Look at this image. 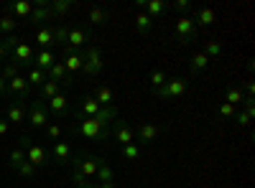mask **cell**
<instances>
[{
    "label": "cell",
    "mask_w": 255,
    "mask_h": 188,
    "mask_svg": "<svg viewBox=\"0 0 255 188\" xmlns=\"http://www.w3.org/2000/svg\"><path fill=\"white\" fill-rule=\"evenodd\" d=\"M115 117H118L115 107H102L97 117H77L72 125V132L90 142H102L110 137V125Z\"/></svg>",
    "instance_id": "cell-1"
},
{
    "label": "cell",
    "mask_w": 255,
    "mask_h": 188,
    "mask_svg": "<svg viewBox=\"0 0 255 188\" xmlns=\"http://www.w3.org/2000/svg\"><path fill=\"white\" fill-rule=\"evenodd\" d=\"M18 148L26 153V160L31 163V165H36V171L38 168H44V165H49V150L46 148H41V145H36L31 137H20L18 140Z\"/></svg>",
    "instance_id": "cell-2"
},
{
    "label": "cell",
    "mask_w": 255,
    "mask_h": 188,
    "mask_svg": "<svg viewBox=\"0 0 255 188\" xmlns=\"http://www.w3.org/2000/svg\"><path fill=\"white\" fill-rule=\"evenodd\" d=\"M82 54H84V64H82L84 76H90V79L100 76V74H102V69H105L102 49H100V46H95V44H90V46H87V51H82Z\"/></svg>",
    "instance_id": "cell-3"
},
{
    "label": "cell",
    "mask_w": 255,
    "mask_h": 188,
    "mask_svg": "<svg viewBox=\"0 0 255 188\" xmlns=\"http://www.w3.org/2000/svg\"><path fill=\"white\" fill-rule=\"evenodd\" d=\"M100 160H102V158H97V155H92V153H77V155L69 160V165H72V171L82 173L84 178H92V176H97V171H100Z\"/></svg>",
    "instance_id": "cell-4"
},
{
    "label": "cell",
    "mask_w": 255,
    "mask_h": 188,
    "mask_svg": "<svg viewBox=\"0 0 255 188\" xmlns=\"http://www.w3.org/2000/svg\"><path fill=\"white\" fill-rule=\"evenodd\" d=\"M26 120L31 122V127L36 130H44L49 125V110H46V102L41 99H33L26 104Z\"/></svg>",
    "instance_id": "cell-5"
},
{
    "label": "cell",
    "mask_w": 255,
    "mask_h": 188,
    "mask_svg": "<svg viewBox=\"0 0 255 188\" xmlns=\"http://www.w3.org/2000/svg\"><path fill=\"white\" fill-rule=\"evenodd\" d=\"M186 87H189V79L171 76V79H166V84L158 92H153V97H158V99H179V97L186 94Z\"/></svg>",
    "instance_id": "cell-6"
},
{
    "label": "cell",
    "mask_w": 255,
    "mask_h": 188,
    "mask_svg": "<svg viewBox=\"0 0 255 188\" xmlns=\"http://www.w3.org/2000/svg\"><path fill=\"white\" fill-rule=\"evenodd\" d=\"M33 56H36V49L28 44V41H18V46L10 51V61H13V64H18L20 69L33 66Z\"/></svg>",
    "instance_id": "cell-7"
},
{
    "label": "cell",
    "mask_w": 255,
    "mask_h": 188,
    "mask_svg": "<svg viewBox=\"0 0 255 188\" xmlns=\"http://www.w3.org/2000/svg\"><path fill=\"white\" fill-rule=\"evenodd\" d=\"M174 33H176V38H179V44H191V41H197L199 28L194 26V20H191L189 15H179Z\"/></svg>",
    "instance_id": "cell-8"
},
{
    "label": "cell",
    "mask_w": 255,
    "mask_h": 188,
    "mask_svg": "<svg viewBox=\"0 0 255 188\" xmlns=\"http://www.w3.org/2000/svg\"><path fill=\"white\" fill-rule=\"evenodd\" d=\"M110 135L120 142V148H123V145L135 142V130H133L125 120H120V117H115V120H113V125H110Z\"/></svg>",
    "instance_id": "cell-9"
},
{
    "label": "cell",
    "mask_w": 255,
    "mask_h": 188,
    "mask_svg": "<svg viewBox=\"0 0 255 188\" xmlns=\"http://www.w3.org/2000/svg\"><path fill=\"white\" fill-rule=\"evenodd\" d=\"M92 41V33L87 28H69L67 33V44H64V54H69V51H79L84 44H90Z\"/></svg>",
    "instance_id": "cell-10"
},
{
    "label": "cell",
    "mask_w": 255,
    "mask_h": 188,
    "mask_svg": "<svg viewBox=\"0 0 255 188\" xmlns=\"http://www.w3.org/2000/svg\"><path fill=\"white\" fill-rule=\"evenodd\" d=\"M161 132H163L161 125H156V122H140L138 130H135L138 145H151V142H156V140L161 137Z\"/></svg>",
    "instance_id": "cell-11"
},
{
    "label": "cell",
    "mask_w": 255,
    "mask_h": 188,
    "mask_svg": "<svg viewBox=\"0 0 255 188\" xmlns=\"http://www.w3.org/2000/svg\"><path fill=\"white\" fill-rule=\"evenodd\" d=\"M49 158H51L54 163H64V165H69V160L74 158V148H72V142H67V140H56V142H54V148H51V153H49Z\"/></svg>",
    "instance_id": "cell-12"
},
{
    "label": "cell",
    "mask_w": 255,
    "mask_h": 188,
    "mask_svg": "<svg viewBox=\"0 0 255 188\" xmlns=\"http://www.w3.org/2000/svg\"><path fill=\"white\" fill-rule=\"evenodd\" d=\"M8 94H13L15 99H28L31 97V87H28V81H26V76H13L10 81H8Z\"/></svg>",
    "instance_id": "cell-13"
},
{
    "label": "cell",
    "mask_w": 255,
    "mask_h": 188,
    "mask_svg": "<svg viewBox=\"0 0 255 188\" xmlns=\"http://www.w3.org/2000/svg\"><path fill=\"white\" fill-rule=\"evenodd\" d=\"M46 110H49V115H54V117H64L69 112V99H67V94H56V97H51L49 102H46Z\"/></svg>",
    "instance_id": "cell-14"
},
{
    "label": "cell",
    "mask_w": 255,
    "mask_h": 188,
    "mask_svg": "<svg viewBox=\"0 0 255 188\" xmlns=\"http://www.w3.org/2000/svg\"><path fill=\"white\" fill-rule=\"evenodd\" d=\"M100 104H97V99L90 94V97H82L79 99V110H77V117H97L100 115Z\"/></svg>",
    "instance_id": "cell-15"
},
{
    "label": "cell",
    "mask_w": 255,
    "mask_h": 188,
    "mask_svg": "<svg viewBox=\"0 0 255 188\" xmlns=\"http://www.w3.org/2000/svg\"><path fill=\"white\" fill-rule=\"evenodd\" d=\"M46 76H49L51 81H56V84H61V87H69V84H72V74L64 69L61 61H56V64L46 71Z\"/></svg>",
    "instance_id": "cell-16"
},
{
    "label": "cell",
    "mask_w": 255,
    "mask_h": 188,
    "mask_svg": "<svg viewBox=\"0 0 255 188\" xmlns=\"http://www.w3.org/2000/svg\"><path fill=\"white\" fill-rule=\"evenodd\" d=\"M191 20H194V26H212L217 20V10L215 8H197L194 15H191Z\"/></svg>",
    "instance_id": "cell-17"
},
{
    "label": "cell",
    "mask_w": 255,
    "mask_h": 188,
    "mask_svg": "<svg viewBox=\"0 0 255 188\" xmlns=\"http://www.w3.org/2000/svg\"><path fill=\"white\" fill-rule=\"evenodd\" d=\"M36 44L41 49H51L56 44V28L54 26H44V28H38L36 31Z\"/></svg>",
    "instance_id": "cell-18"
},
{
    "label": "cell",
    "mask_w": 255,
    "mask_h": 188,
    "mask_svg": "<svg viewBox=\"0 0 255 188\" xmlns=\"http://www.w3.org/2000/svg\"><path fill=\"white\" fill-rule=\"evenodd\" d=\"M61 64H64V69H67L69 74H74V71H82V64H84V54H82V51H69V54H64Z\"/></svg>",
    "instance_id": "cell-19"
},
{
    "label": "cell",
    "mask_w": 255,
    "mask_h": 188,
    "mask_svg": "<svg viewBox=\"0 0 255 188\" xmlns=\"http://www.w3.org/2000/svg\"><path fill=\"white\" fill-rule=\"evenodd\" d=\"M33 61H36V66L38 69H44V71H49L54 64H56V54H54V49H41L36 56H33Z\"/></svg>",
    "instance_id": "cell-20"
},
{
    "label": "cell",
    "mask_w": 255,
    "mask_h": 188,
    "mask_svg": "<svg viewBox=\"0 0 255 188\" xmlns=\"http://www.w3.org/2000/svg\"><path fill=\"white\" fill-rule=\"evenodd\" d=\"M92 97L97 99L100 107H115V92H113L108 84H100V87H97V92H95Z\"/></svg>",
    "instance_id": "cell-21"
},
{
    "label": "cell",
    "mask_w": 255,
    "mask_h": 188,
    "mask_svg": "<svg viewBox=\"0 0 255 188\" xmlns=\"http://www.w3.org/2000/svg\"><path fill=\"white\" fill-rule=\"evenodd\" d=\"M5 120L13 125H18V122H23L26 120V102H13V104H8V110H5Z\"/></svg>",
    "instance_id": "cell-22"
},
{
    "label": "cell",
    "mask_w": 255,
    "mask_h": 188,
    "mask_svg": "<svg viewBox=\"0 0 255 188\" xmlns=\"http://www.w3.org/2000/svg\"><path fill=\"white\" fill-rule=\"evenodd\" d=\"M31 10H33V3H28V0H18V3H10L8 5V15H13L15 20L18 18H26L28 20Z\"/></svg>",
    "instance_id": "cell-23"
},
{
    "label": "cell",
    "mask_w": 255,
    "mask_h": 188,
    "mask_svg": "<svg viewBox=\"0 0 255 188\" xmlns=\"http://www.w3.org/2000/svg\"><path fill=\"white\" fill-rule=\"evenodd\" d=\"M28 20H31V23H49V20H56V18H54V13H51L49 5H33Z\"/></svg>",
    "instance_id": "cell-24"
},
{
    "label": "cell",
    "mask_w": 255,
    "mask_h": 188,
    "mask_svg": "<svg viewBox=\"0 0 255 188\" xmlns=\"http://www.w3.org/2000/svg\"><path fill=\"white\" fill-rule=\"evenodd\" d=\"M209 64H212V61L202 51H197L194 56H191V61H189V69H191V74H202V71H207Z\"/></svg>",
    "instance_id": "cell-25"
},
{
    "label": "cell",
    "mask_w": 255,
    "mask_h": 188,
    "mask_svg": "<svg viewBox=\"0 0 255 188\" xmlns=\"http://www.w3.org/2000/svg\"><path fill=\"white\" fill-rule=\"evenodd\" d=\"M46 71L44 69H38V66H28V74H26V81H28V87H41L46 81Z\"/></svg>",
    "instance_id": "cell-26"
},
{
    "label": "cell",
    "mask_w": 255,
    "mask_h": 188,
    "mask_svg": "<svg viewBox=\"0 0 255 188\" xmlns=\"http://www.w3.org/2000/svg\"><path fill=\"white\" fill-rule=\"evenodd\" d=\"M38 89H41V102H49L51 97L61 94V84H56V81H51V79H46Z\"/></svg>",
    "instance_id": "cell-27"
},
{
    "label": "cell",
    "mask_w": 255,
    "mask_h": 188,
    "mask_svg": "<svg viewBox=\"0 0 255 188\" xmlns=\"http://www.w3.org/2000/svg\"><path fill=\"white\" fill-rule=\"evenodd\" d=\"M151 28H153V18L148 13H143V10H138V15H135V31L145 36V33H151Z\"/></svg>",
    "instance_id": "cell-28"
},
{
    "label": "cell",
    "mask_w": 255,
    "mask_h": 188,
    "mask_svg": "<svg viewBox=\"0 0 255 188\" xmlns=\"http://www.w3.org/2000/svg\"><path fill=\"white\" fill-rule=\"evenodd\" d=\"M143 8H145V13L151 18H158V15H163L168 10V3H163V0H148V3H143Z\"/></svg>",
    "instance_id": "cell-29"
},
{
    "label": "cell",
    "mask_w": 255,
    "mask_h": 188,
    "mask_svg": "<svg viewBox=\"0 0 255 188\" xmlns=\"http://www.w3.org/2000/svg\"><path fill=\"white\" fill-rule=\"evenodd\" d=\"M97 183H115V173L110 168V163L108 160H100V171H97Z\"/></svg>",
    "instance_id": "cell-30"
},
{
    "label": "cell",
    "mask_w": 255,
    "mask_h": 188,
    "mask_svg": "<svg viewBox=\"0 0 255 188\" xmlns=\"http://www.w3.org/2000/svg\"><path fill=\"white\" fill-rule=\"evenodd\" d=\"M49 8H51V13H54V18H56V15L69 13V10L74 8V0H49Z\"/></svg>",
    "instance_id": "cell-31"
},
{
    "label": "cell",
    "mask_w": 255,
    "mask_h": 188,
    "mask_svg": "<svg viewBox=\"0 0 255 188\" xmlns=\"http://www.w3.org/2000/svg\"><path fill=\"white\" fill-rule=\"evenodd\" d=\"M120 153H123V158H125L128 163H138V160H140V145H138V142L123 145V148H120Z\"/></svg>",
    "instance_id": "cell-32"
},
{
    "label": "cell",
    "mask_w": 255,
    "mask_h": 188,
    "mask_svg": "<svg viewBox=\"0 0 255 188\" xmlns=\"http://www.w3.org/2000/svg\"><path fill=\"white\" fill-rule=\"evenodd\" d=\"M15 28H18V20L13 18V15H0V33H3V38L5 36H13L15 33Z\"/></svg>",
    "instance_id": "cell-33"
},
{
    "label": "cell",
    "mask_w": 255,
    "mask_h": 188,
    "mask_svg": "<svg viewBox=\"0 0 255 188\" xmlns=\"http://www.w3.org/2000/svg\"><path fill=\"white\" fill-rule=\"evenodd\" d=\"M202 54H204L209 61H215V59L222 56V44H220V41H207L204 49H202Z\"/></svg>",
    "instance_id": "cell-34"
},
{
    "label": "cell",
    "mask_w": 255,
    "mask_h": 188,
    "mask_svg": "<svg viewBox=\"0 0 255 188\" xmlns=\"http://www.w3.org/2000/svg\"><path fill=\"white\" fill-rule=\"evenodd\" d=\"M243 99H245V94H243V89H240L238 84L227 89V97H225V102H227V104H232V107H240Z\"/></svg>",
    "instance_id": "cell-35"
},
{
    "label": "cell",
    "mask_w": 255,
    "mask_h": 188,
    "mask_svg": "<svg viewBox=\"0 0 255 188\" xmlns=\"http://www.w3.org/2000/svg\"><path fill=\"white\" fill-rule=\"evenodd\" d=\"M87 20H90L92 26H105V23H108V13H105L102 8H90Z\"/></svg>",
    "instance_id": "cell-36"
},
{
    "label": "cell",
    "mask_w": 255,
    "mask_h": 188,
    "mask_svg": "<svg viewBox=\"0 0 255 188\" xmlns=\"http://www.w3.org/2000/svg\"><path fill=\"white\" fill-rule=\"evenodd\" d=\"M8 163H10V168L15 171V168H18L20 163H26V153L20 150V148H13V150L8 153Z\"/></svg>",
    "instance_id": "cell-37"
},
{
    "label": "cell",
    "mask_w": 255,
    "mask_h": 188,
    "mask_svg": "<svg viewBox=\"0 0 255 188\" xmlns=\"http://www.w3.org/2000/svg\"><path fill=\"white\" fill-rule=\"evenodd\" d=\"M166 79H168V76H166L161 69H153V71H151V89H153V92H158V89L166 84Z\"/></svg>",
    "instance_id": "cell-38"
},
{
    "label": "cell",
    "mask_w": 255,
    "mask_h": 188,
    "mask_svg": "<svg viewBox=\"0 0 255 188\" xmlns=\"http://www.w3.org/2000/svg\"><path fill=\"white\" fill-rule=\"evenodd\" d=\"M235 112H238V107H232V104H227V102H222L220 107H217V115L222 120H232V117H235Z\"/></svg>",
    "instance_id": "cell-39"
},
{
    "label": "cell",
    "mask_w": 255,
    "mask_h": 188,
    "mask_svg": "<svg viewBox=\"0 0 255 188\" xmlns=\"http://www.w3.org/2000/svg\"><path fill=\"white\" fill-rule=\"evenodd\" d=\"M18 74H20V66H18V64H13V61H10V64H5V66H3V71H0V76H3L5 81H10V79H13V76H18Z\"/></svg>",
    "instance_id": "cell-40"
},
{
    "label": "cell",
    "mask_w": 255,
    "mask_h": 188,
    "mask_svg": "<svg viewBox=\"0 0 255 188\" xmlns=\"http://www.w3.org/2000/svg\"><path fill=\"white\" fill-rule=\"evenodd\" d=\"M15 173L23 176V178H33V176H36V165H31V163L26 160V163H20L18 168H15Z\"/></svg>",
    "instance_id": "cell-41"
},
{
    "label": "cell",
    "mask_w": 255,
    "mask_h": 188,
    "mask_svg": "<svg viewBox=\"0 0 255 188\" xmlns=\"http://www.w3.org/2000/svg\"><path fill=\"white\" fill-rule=\"evenodd\" d=\"M44 132H46L49 140H59V137H61V125H59V122H49L46 127H44Z\"/></svg>",
    "instance_id": "cell-42"
},
{
    "label": "cell",
    "mask_w": 255,
    "mask_h": 188,
    "mask_svg": "<svg viewBox=\"0 0 255 188\" xmlns=\"http://www.w3.org/2000/svg\"><path fill=\"white\" fill-rule=\"evenodd\" d=\"M168 8H174L176 13H181V15H186V13L191 10V3H189V0H174V3H171V5H168Z\"/></svg>",
    "instance_id": "cell-43"
},
{
    "label": "cell",
    "mask_w": 255,
    "mask_h": 188,
    "mask_svg": "<svg viewBox=\"0 0 255 188\" xmlns=\"http://www.w3.org/2000/svg\"><path fill=\"white\" fill-rule=\"evenodd\" d=\"M72 186H74V188H87V186H90V178H84L82 173L72 171Z\"/></svg>",
    "instance_id": "cell-44"
},
{
    "label": "cell",
    "mask_w": 255,
    "mask_h": 188,
    "mask_svg": "<svg viewBox=\"0 0 255 188\" xmlns=\"http://www.w3.org/2000/svg\"><path fill=\"white\" fill-rule=\"evenodd\" d=\"M232 120H235V125H238V127H250V115H245V112H235V117H232Z\"/></svg>",
    "instance_id": "cell-45"
},
{
    "label": "cell",
    "mask_w": 255,
    "mask_h": 188,
    "mask_svg": "<svg viewBox=\"0 0 255 188\" xmlns=\"http://www.w3.org/2000/svg\"><path fill=\"white\" fill-rule=\"evenodd\" d=\"M67 33H69V28H67V26H59V28H56V41H59L61 46L67 44Z\"/></svg>",
    "instance_id": "cell-46"
},
{
    "label": "cell",
    "mask_w": 255,
    "mask_h": 188,
    "mask_svg": "<svg viewBox=\"0 0 255 188\" xmlns=\"http://www.w3.org/2000/svg\"><path fill=\"white\" fill-rule=\"evenodd\" d=\"M8 130H10V122H8L5 117H0V137L8 135Z\"/></svg>",
    "instance_id": "cell-47"
},
{
    "label": "cell",
    "mask_w": 255,
    "mask_h": 188,
    "mask_svg": "<svg viewBox=\"0 0 255 188\" xmlns=\"http://www.w3.org/2000/svg\"><path fill=\"white\" fill-rule=\"evenodd\" d=\"M8 56H10V49H8V46L3 44V41H0V61H5Z\"/></svg>",
    "instance_id": "cell-48"
},
{
    "label": "cell",
    "mask_w": 255,
    "mask_h": 188,
    "mask_svg": "<svg viewBox=\"0 0 255 188\" xmlns=\"http://www.w3.org/2000/svg\"><path fill=\"white\" fill-rule=\"evenodd\" d=\"M5 94H8V81L0 76V97H5Z\"/></svg>",
    "instance_id": "cell-49"
},
{
    "label": "cell",
    "mask_w": 255,
    "mask_h": 188,
    "mask_svg": "<svg viewBox=\"0 0 255 188\" xmlns=\"http://www.w3.org/2000/svg\"><path fill=\"white\" fill-rule=\"evenodd\" d=\"M245 97H253V92H255V84H253V81H248V84H245Z\"/></svg>",
    "instance_id": "cell-50"
},
{
    "label": "cell",
    "mask_w": 255,
    "mask_h": 188,
    "mask_svg": "<svg viewBox=\"0 0 255 188\" xmlns=\"http://www.w3.org/2000/svg\"><path fill=\"white\" fill-rule=\"evenodd\" d=\"M100 188H118V183H97Z\"/></svg>",
    "instance_id": "cell-51"
},
{
    "label": "cell",
    "mask_w": 255,
    "mask_h": 188,
    "mask_svg": "<svg viewBox=\"0 0 255 188\" xmlns=\"http://www.w3.org/2000/svg\"><path fill=\"white\" fill-rule=\"evenodd\" d=\"M87 188H100V186H97V183H90V186H87Z\"/></svg>",
    "instance_id": "cell-52"
}]
</instances>
